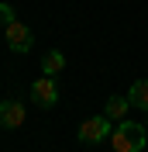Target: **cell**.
I'll return each mask as SVG.
<instances>
[{
	"label": "cell",
	"mask_w": 148,
	"mask_h": 152,
	"mask_svg": "<svg viewBox=\"0 0 148 152\" xmlns=\"http://www.w3.org/2000/svg\"><path fill=\"white\" fill-rule=\"evenodd\" d=\"M62 69H65V56L59 48H52V52L41 56V76H59Z\"/></svg>",
	"instance_id": "8992f818"
},
{
	"label": "cell",
	"mask_w": 148,
	"mask_h": 152,
	"mask_svg": "<svg viewBox=\"0 0 148 152\" xmlns=\"http://www.w3.org/2000/svg\"><path fill=\"white\" fill-rule=\"evenodd\" d=\"M4 38H7V45L14 52H31L35 48V31L24 24V21H10L7 28H4Z\"/></svg>",
	"instance_id": "3957f363"
},
{
	"label": "cell",
	"mask_w": 148,
	"mask_h": 152,
	"mask_svg": "<svg viewBox=\"0 0 148 152\" xmlns=\"http://www.w3.org/2000/svg\"><path fill=\"white\" fill-rule=\"evenodd\" d=\"M128 100H131V107H141V111L148 114V80H134V83H131Z\"/></svg>",
	"instance_id": "ba28073f"
},
{
	"label": "cell",
	"mask_w": 148,
	"mask_h": 152,
	"mask_svg": "<svg viewBox=\"0 0 148 152\" xmlns=\"http://www.w3.org/2000/svg\"><path fill=\"white\" fill-rule=\"evenodd\" d=\"M31 100L38 107H55L59 104V83L55 76H38L35 83H31Z\"/></svg>",
	"instance_id": "277c9868"
},
{
	"label": "cell",
	"mask_w": 148,
	"mask_h": 152,
	"mask_svg": "<svg viewBox=\"0 0 148 152\" xmlns=\"http://www.w3.org/2000/svg\"><path fill=\"white\" fill-rule=\"evenodd\" d=\"M24 118H28L24 104H17V100H4V104H0V128L14 132V128H21V124H24Z\"/></svg>",
	"instance_id": "5b68a950"
},
{
	"label": "cell",
	"mask_w": 148,
	"mask_h": 152,
	"mask_svg": "<svg viewBox=\"0 0 148 152\" xmlns=\"http://www.w3.org/2000/svg\"><path fill=\"white\" fill-rule=\"evenodd\" d=\"M128 107H131V100L128 97H120V94H114L107 104H103V114L110 118V121H124V114H128Z\"/></svg>",
	"instance_id": "52a82bcc"
},
{
	"label": "cell",
	"mask_w": 148,
	"mask_h": 152,
	"mask_svg": "<svg viewBox=\"0 0 148 152\" xmlns=\"http://www.w3.org/2000/svg\"><path fill=\"white\" fill-rule=\"evenodd\" d=\"M110 135H114V124H110L107 114L86 118V121L79 124V142H83V145H100V142H107Z\"/></svg>",
	"instance_id": "7a4b0ae2"
},
{
	"label": "cell",
	"mask_w": 148,
	"mask_h": 152,
	"mask_svg": "<svg viewBox=\"0 0 148 152\" xmlns=\"http://www.w3.org/2000/svg\"><path fill=\"white\" fill-rule=\"evenodd\" d=\"M145 128H148V124H145Z\"/></svg>",
	"instance_id": "30bf717a"
},
{
	"label": "cell",
	"mask_w": 148,
	"mask_h": 152,
	"mask_svg": "<svg viewBox=\"0 0 148 152\" xmlns=\"http://www.w3.org/2000/svg\"><path fill=\"white\" fill-rule=\"evenodd\" d=\"M0 18H4V21H7V24H10V21H14V10H10L7 4H0Z\"/></svg>",
	"instance_id": "9c48e42d"
},
{
	"label": "cell",
	"mask_w": 148,
	"mask_h": 152,
	"mask_svg": "<svg viewBox=\"0 0 148 152\" xmlns=\"http://www.w3.org/2000/svg\"><path fill=\"white\" fill-rule=\"evenodd\" d=\"M148 142V128L138 121H117L114 124V135H110V145L114 152H141Z\"/></svg>",
	"instance_id": "6da1fadb"
}]
</instances>
